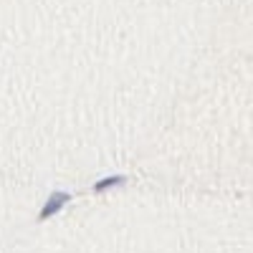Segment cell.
I'll return each instance as SVG.
<instances>
[{"label": "cell", "mask_w": 253, "mask_h": 253, "mask_svg": "<svg viewBox=\"0 0 253 253\" xmlns=\"http://www.w3.org/2000/svg\"><path fill=\"white\" fill-rule=\"evenodd\" d=\"M69 203H71V193H63V190H56V193H51L48 200L43 203V208H41V213H38V223L51 220L58 210H61L63 205H69Z\"/></svg>", "instance_id": "cell-1"}, {"label": "cell", "mask_w": 253, "mask_h": 253, "mask_svg": "<svg viewBox=\"0 0 253 253\" xmlns=\"http://www.w3.org/2000/svg\"><path fill=\"white\" fill-rule=\"evenodd\" d=\"M119 185H126V175H112V177H104V180L94 182V193H107V190L119 187Z\"/></svg>", "instance_id": "cell-2"}]
</instances>
